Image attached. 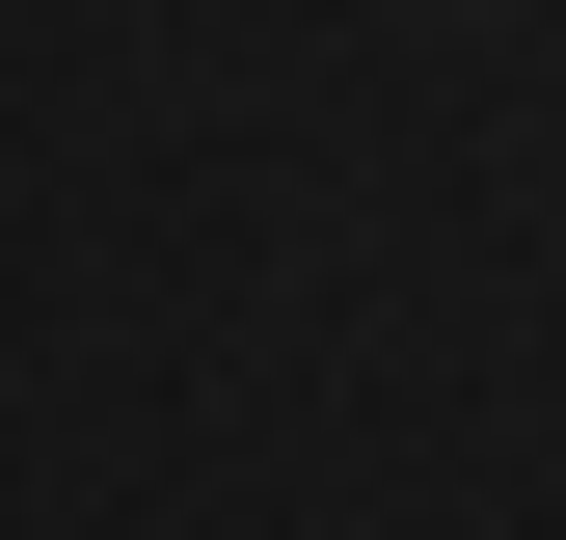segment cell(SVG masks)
I'll return each instance as SVG.
<instances>
[]
</instances>
